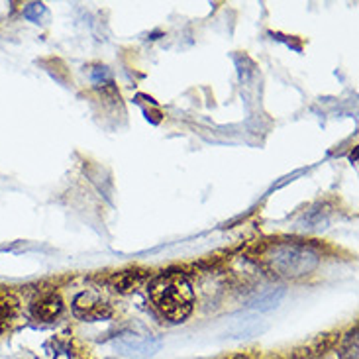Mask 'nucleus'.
<instances>
[{"instance_id": "2", "label": "nucleus", "mask_w": 359, "mask_h": 359, "mask_svg": "<svg viewBox=\"0 0 359 359\" xmlns=\"http://www.w3.org/2000/svg\"><path fill=\"white\" fill-rule=\"evenodd\" d=\"M263 259H265V265L275 275L285 277V279L306 277L320 263L318 253L312 252L311 248H306V245H299V243H277V245H271L267 252L263 253Z\"/></svg>"}, {"instance_id": "1", "label": "nucleus", "mask_w": 359, "mask_h": 359, "mask_svg": "<svg viewBox=\"0 0 359 359\" xmlns=\"http://www.w3.org/2000/svg\"><path fill=\"white\" fill-rule=\"evenodd\" d=\"M149 299L169 322H184L194 309V291L181 273H163L149 283Z\"/></svg>"}, {"instance_id": "3", "label": "nucleus", "mask_w": 359, "mask_h": 359, "mask_svg": "<svg viewBox=\"0 0 359 359\" xmlns=\"http://www.w3.org/2000/svg\"><path fill=\"white\" fill-rule=\"evenodd\" d=\"M112 346L126 358H149L161 348V340L151 334H122L112 341Z\"/></svg>"}, {"instance_id": "7", "label": "nucleus", "mask_w": 359, "mask_h": 359, "mask_svg": "<svg viewBox=\"0 0 359 359\" xmlns=\"http://www.w3.org/2000/svg\"><path fill=\"white\" fill-rule=\"evenodd\" d=\"M142 281H144V273L120 271L118 275H114L112 285H114V289L120 292H132L136 291V287Z\"/></svg>"}, {"instance_id": "4", "label": "nucleus", "mask_w": 359, "mask_h": 359, "mask_svg": "<svg viewBox=\"0 0 359 359\" xmlns=\"http://www.w3.org/2000/svg\"><path fill=\"white\" fill-rule=\"evenodd\" d=\"M73 314L79 320L98 322L112 316V306L108 304L98 292L85 291L75 297L73 301Z\"/></svg>"}, {"instance_id": "6", "label": "nucleus", "mask_w": 359, "mask_h": 359, "mask_svg": "<svg viewBox=\"0 0 359 359\" xmlns=\"http://www.w3.org/2000/svg\"><path fill=\"white\" fill-rule=\"evenodd\" d=\"M20 314L18 297L6 287H0V336L16 324Z\"/></svg>"}, {"instance_id": "5", "label": "nucleus", "mask_w": 359, "mask_h": 359, "mask_svg": "<svg viewBox=\"0 0 359 359\" xmlns=\"http://www.w3.org/2000/svg\"><path fill=\"white\" fill-rule=\"evenodd\" d=\"M63 306H65L63 299L57 292H48V294H41L39 299L32 302L29 312L38 322H55L61 316Z\"/></svg>"}]
</instances>
